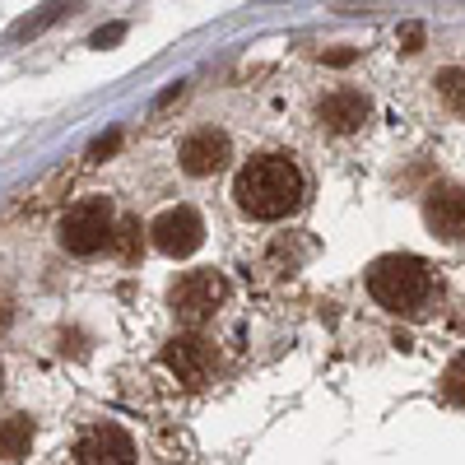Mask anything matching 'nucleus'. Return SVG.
Here are the masks:
<instances>
[{"mask_svg": "<svg viewBox=\"0 0 465 465\" xmlns=\"http://www.w3.org/2000/svg\"><path fill=\"white\" fill-rule=\"evenodd\" d=\"M61 10H65V0H56V5H47V10L37 15V19H24V24H19L15 33H43V28H47V24H52V19L61 15Z\"/></svg>", "mask_w": 465, "mask_h": 465, "instance_id": "4468645a", "label": "nucleus"}, {"mask_svg": "<svg viewBox=\"0 0 465 465\" xmlns=\"http://www.w3.org/2000/svg\"><path fill=\"white\" fill-rule=\"evenodd\" d=\"M317 116H322V126H326V131L349 135V131H359V126L368 122V98H363V94H354V89L331 94V98L317 107Z\"/></svg>", "mask_w": 465, "mask_h": 465, "instance_id": "9d476101", "label": "nucleus"}, {"mask_svg": "<svg viewBox=\"0 0 465 465\" xmlns=\"http://www.w3.org/2000/svg\"><path fill=\"white\" fill-rule=\"evenodd\" d=\"M401 37H405V52H419V37H423V33H419V28H414V24H410V28H405V33H401Z\"/></svg>", "mask_w": 465, "mask_h": 465, "instance_id": "a211bd4d", "label": "nucleus"}, {"mask_svg": "<svg viewBox=\"0 0 465 465\" xmlns=\"http://www.w3.org/2000/svg\"><path fill=\"white\" fill-rule=\"evenodd\" d=\"M423 219H429V228L438 232V238L460 242L465 238V191H456V186L433 191L429 205H423Z\"/></svg>", "mask_w": 465, "mask_h": 465, "instance_id": "1a4fd4ad", "label": "nucleus"}, {"mask_svg": "<svg viewBox=\"0 0 465 465\" xmlns=\"http://www.w3.org/2000/svg\"><path fill=\"white\" fill-rule=\"evenodd\" d=\"M163 363H168V368L177 372V381H186V386H201V381L210 377V368H214L205 340H196V335H177V340H168Z\"/></svg>", "mask_w": 465, "mask_h": 465, "instance_id": "6e6552de", "label": "nucleus"}, {"mask_svg": "<svg viewBox=\"0 0 465 465\" xmlns=\"http://www.w3.org/2000/svg\"><path fill=\"white\" fill-rule=\"evenodd\" d=\"M232 196H238V210L252 219H284L302 201V173L284 153H265V159H252L238 173Z\"/></svg>", "mask_w": 465, "mask_h": 465, "instance_id": "f257e3e1", "label": "nucleus"}, {"mask_svg": "<svg viewBox=\"0 0 465 465\" xmlns=\"http://www.w3.org/2000/svg\"><path fill=\"white\" fill-rule=\"evenodd\" d=\"M228 284L214 275V270H191V275L173 289V312L182 326H205L219 307H223Z\"/></svg>", "mask_w": 465, "mask_h": 465, "instance_id": "20e7f679", "label": "nucleus"}, {"mask_svg": "<svg viewBox=\"0 0 465 465\" xmlns=\"http://www.w3.org/2000/svg\"><path fill=\"white\" fill-rule=\"evenodd\" d=\"M368 289L386 312H419L433 280H429V265L419 256H381L368 275Z\"/></svg>", "mask_w": 465, "mask_h": 465, "instance_id": "f03ea898", "label": "nucleus"}, {"mask_svg": "<svg viewBox=\"0 0 465 465\" xmlns=\"http://www.w3.org/2000/svg\"><path fill=\"white\" fill-rule=\"evenodd\" d=\"M122 37H126V28H122V24H112V28L94 33V47H112V43H122Z\"/></svg>", "mask_w": 465, "mask_h": 465, "instance_id": "dca6fc26", "label": "nucleus"}, {"mask_svg": "<svg viewBox=\"0 0 465 465\" xmlns=\"http://www.w3.org/2000/svg\"><path fill=\"white\" fill-rule=\"evenodd\" d=\"M116 144H122V135H116V131H112V135H103V140H94V149H89V159H103V153H112Z\"/></svg>", "mask_w": 465, "mask_h": 465, "instance_id": "f3484780", "label": "nucleus"}, {"mask_svg": "<svg viewBox=\"0 0 465 465\" xmlns=\"http://www.w3.org/2000/svg\"><path fill=\"white\" fill-rule=\"evenodd\" d=\"M442 396L456 401V405H465V359H456V363L447 368V377H442Z\"/></svg>", "mask_w": 465, "mask_h": 465, "instance_id": "ddd939ff", "label": "nucleus"}, {"mask_svg": "<svg viewBox=\"0 0 465 465\" xmlns=\"http://www.w3.org/2000/svg\"><path fill=\"white\" fill-rule=\"evenodd\" d=\"M56 238L70 256H94L112 242V205L103 196H89L80 205H70L61 214V228H56Z\"/></svg>", "mask_w": 465, "mask_h": 465, "instance_id": "7ed1b4c3", "label": "nucleus"}, {"mask_svg": "<svg viewBox=\"0 0 465 465\" xmlns=\"http://www.w3.org/2000/svg\"><path fill=\"white\" fill-rule=\"evenodd\" d=\"M177 159H182V173H191V177H214L228 163V135H219V131L186 135L182 149H177Z\"/></svg>", "mask_w": 465, "mask_h": 465, "instance_id": "0eeeda50", "label": "nucleus"}, {"mask_svg": "<svg viewBox=\"0 0 465 465\" xmlns=\"http://www.w3.org/2000/svg\"><path fill=\"white\" fill-rule=\"evenodd\" d=\"M131 460H135V447L116 423H94L80 438V447H74V465H131Z\"/></svg>", "mask_w": 465, "mask_h": 465, "instance_id": "423d86ee", "label": "nucleus"}, {"mask_svg": "<svg viewBox=\"0 0 465 465\" xmlns=\"http://www.w3.org/2000/svg\"><path fill=\"white\" fill-rule=\"evenodd\" d=\"M433 84H438V94L447 98L451 112H465V74H460V70H438Z\"/></svg>", "mask_w": 465, "mask_h": 465, "instance_id": "f8f14e48", "label": "nucleus"}, {"mask_svg": "<svg viewBox=\"0 0 465 465\" xmlns=\"http://www.w3.org/2000/svg\"><path fill=\"white\" fill-rule=\"evenodd\" d=\"M149 238H153V247H159L163 256H191L205 242V223H201L196 210L177 205V210H163L159 219L149 223Z\"/></svg>", "mask_w": 465, "mask_h": 465, "instance_id": "39448f33", "label": "nucleus"}, {"mask_svg": "<svg viewBox=\"0 0 465 465\" xmlns=\"http://www.w3.org/2000/svg\"><path fill=\"white\" fill-rule=\"evenodd\" d=\"M28 447H33V419L28 414L0 419V456H5V460H24Z\"/></svg>", "mask_w": 465, "mask_h": 465, "instance_id": "9b49d317", "label": "nucleus"}, {"mask_svg": "<svg viewBox=\"0 0 465 465\" xmlns=\"http://www.w3.org/2000/svg\"><path fill=\"white\" fill-rule=\"evenodd\" d=\"M135 238H140V223L126 219V223H122V256H135Z\"/></svg>", "mask_w": 465, "mask_h": 465, "instance_id": "2eb2a0df", "label": "nucleus"}, {"mask_svg": "<svg viewBox=\"0 0 465 465\" xmlns=\"http://www.w3.org/2000/svg\"><path fill=\"white\" fill-rule=\"evenodd\" d=\"M326 61L331 65H349V61H354V52H326Z\"/></svg>", "mask_w": 465, "mask_h": 465, "instance_id": "6ab92c4d", "label": "nucleus"}]
</instances>
